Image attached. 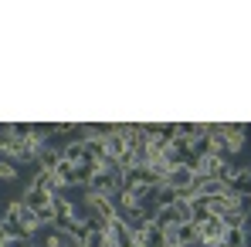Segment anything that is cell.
Segmentation results:
<instances>
[{
	"mask_svg": "<svg viewBox=\"0 0 251 247\" xmlns=\"http://www.w3.org/2000/svg\"><path fill=\"white\" fill-rule=\"evenodd\" d=\"M17 180V166L10 159H0V183H14Z\"/></svg>",
	"mask_w": 251,
	"mask_h": 247,
	"instance_id": "cell-14",
	"label": "cell"
},
{
	"mask_svg": "<svg viewBox=\"0 0 251 247\" xmlns=\"http://www.w3.org/2000/svg\"><path fill=\"white\" fill-rule=\"evenodd\" d=\"M221 244L224 247H248V234H245V230H227Z\"/></svg>",
	"mask_w": 251,
	"mask_h": 247,
	"instance_id": "cell-13",
	"label": "cell"
},
{
	"mask_svg": "<svg viewBox=\"0 0 251 247\" xmlns=\"http://www.w3.org/2000/svg\"><path fill=\"white\" fill-rule=\"evenodd\" d=\"M170 210H173L176 224H194V210H190V203H187V200H176Z\"/></svg>",
	"mask_w": 251,
	"mask_h": 247,
	"instance_id": "cell-12",
	"label": "cell"
},
{
	"mask_svg": "<svg viewBox=\"0 0 251 247\" xmlns=\"http://www.w3.org/2000/svg\"><path fill=\"white\" fill-rule=\"evenodd\" d=\"M21 200H24V206H27V210H34V213H38V210H41V206H48L54 197H51V193H44V190H38V186H27Z\"/></svg>",
	"mask_w": 251,
	"mask_h": 247,
	"instance_id": "cell-5",
	"label": "cell"
},
{
	"mask_svg": "<svg viewBox=\"0 0 251 247\" xmlns=\"http://www.w3.org/2000/svg\"><path fill=\"white\" fill-rule=\"evenodd\" d=\"M27 186H38V190L51 193V197H58V193H61V183H58V176H54V173H44V169H38V173L31 176V183H27Z\"/></svg>",
	"mask_w": 251,
	"mask_h": 247,
	"instance_id": "cell-4",
	"label": "cell"
},
{
	"mask_svg": "<svg viewBox=\"0 0 251 247\" xmlns=\"http://www.w3.org/2000/svg\"><path fill=\"white\" fill-rule=\"evenodd\" d=\"M231 190H234V193H251V166H245V169H238V173H234Z\"/></svg>",
	"mask_w": 251,
	"mask_h": 247,
	"instance_id": "cell-11",
	"label": "cell"
},
{
	"mask_svg": "<svg viewBox=\"0 0 251 247\" xmlns=\"http://www.w3.org/2000/svg\"><path fill=\"white\" fill-rule=\"evenodd\" d=\"M82 146H85V163H92V166H99L102 159H105V142L102 139H82Z\"/></svg>",
	"mask_w": 251,
	"mask_h": 247,
	"instance_id": "cell-6",
	"label": "cell"
},
{
	"mask_svg": "<svg viewBox=\"0 0 251 247\" xmlns=\"http://www.w3.org/2000/svg\"><path fill=\"white\" fill-rule=\"evenodd\" d=\"M61 159H68V163H85V146H82V139H75V142H72V139H68V142H65V146H61Z\"/></svg>",
	"mask_w": 251,
	"mask_h": 247,
	"instance_id": "cell-10",
	"label": "cell"
},
{
	"mask_svg": "<svg viewBox=\"0 0 251 247\" xmlns=\"http://www.w3.org/2000/svg\"><path fill=\"white\" fill-rule=\"evenodd\" d=\"M58 163H61V149H54V146H44L41 153H38V169H44V173H54L58 169Z\"/></svg>",
	"mask_w": 251,
	"mask_h": 247,
	"instance_id": "cell-7",
	"label": "cell"
},
{
	"mask_svg": "<svg viewBox=\"0 0 251 247\" xmlns=\"http://www.w3.org/2000/svg\"><path fill=\"white\" fill-rule=\"evenodd\" d=\"M0 247H10V237L3 234V227H0Z\"/></svg>",
	"mask_w": 251,
	"mask_h": 247,
	"instance_id": "cell-15",
	"label": "cell"
},
{
	"mask_svg": "<svg viewBox=\"0 0 251 247\" xmlns=\"http://www.w3.org/2000/svg\"><path fill=\"white\" fill-rule=\"evenodd\" d=\"M54 176H58V183H61V186H78V166L68 163V159H61V163H58Z\"/></svg>",
	"mask_w": 251,
	"mask_h": 247,
	"instance_id": "cell-8",
	"label": "cell"
},
{
	"mask_svg": "<svg viewBox=\"0 0 251 247\" xmlns=\"http://www.w3.org/2000/svg\"><path fill=\"white\" fill-rule=\"evenodd\" d=\"M217 132H221V139L227 142V149H231V153H238V149L245 146V125H238V122H217Z\"/></svg>",
	"mask_w": 251,
	"mask_h": 247,
	"instance_id": "cell-1",
	"label": "cell"
},
{
	"mask_svg": "<svg viewBox=\"0 0 251 247\" xmlns=\"http://www.w3.org/2000/svg\"><path fill=\"white\" fill-rule=\"evenodd\" d=\"M150 200L156 203V210H167V206H173L180 197H176V190H173V186L163 183V186H156V190H153V197H150Z\"/></svg>",
	"mask_w": 251,
	"mask_h": 247,
	"instance_id": "cell-9",
	"label": "cell"
},
{
	"mask_svg": "<svg viewBox=\"0 0 251 247\" xmlns=\"http://www.w3.org/2000/svg\"><path fill=\"white\" fill-rule=\"evenodd\" d=\"M194 183V169H190V163H183V166H170V173H167V186H173L176 190V197H180V190H187Z\"/></svg>",
	"mask_w": 251,
	"mask_h": 247,
	"instance_id": "cell-3",
	"label": "cell"
},
{
	"mask_svg": "<svg viewBox=\"0 0 251 247\" xmlns=\"http://www.w3.org/2000/svg\"><path fill=\"white\" fill-rule=\"evenodd\" d=\"M224 234H227V227H224V220L214 217V213H210L207 220L197 224V237H201V241H224Z\"/></svg>",
	"mask_w": 251,
	"mask_h": 247,
	"instance_id": "cell-2",
	"label": "cell"
}]
</instances>
